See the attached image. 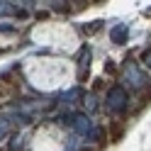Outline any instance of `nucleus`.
<instances>
[{"label": "nucleus", "mask_w": 151, "mask_h": 151, "mask_svg": "<svg viewBox=\"0 0 151 151\" xmlns=\"http://www.w3.org/2000/svg\"><path fill=\"white\" fill-rule=\"evenodd\" d=\"M22 83L24 81H22V71L20 68H10V71H5L3 76H0V93L5 95V100L20 95Z\"/></svg>", "instance_id": "obj_1"}, {"label": "nucleus", "mask_w": 151, "mask_h": 151, "mask_svg": "<svg viewBox=\"0 0 151 151\" xmlns=\"http://www.w3.org/2000/svg\"><path fill=\"white\" fill-rule=\"evenodd\" d=\"M127 132V122L124 119H115L107 124V134H110V144H119V139Z\"/></svg>", "instance_id": "obj_2"}, {"label": "nucleus", "mask_w": 151, "mask_h": 151, "mask_svg": "<svg viewBox=\"0 0 151 151\" xmlns=\"http://www.w3.org/2000/svg\"><path fill=\"white\" fill-rule=\"evenodd\" d=\"M105 146H110V134H107V124H100L95 129V149L102 151Z\"/></svg>", "instance_id": "obj_3"}, {"label": "nucleus", "mask_w": 151, "mask_h": 151, "mask_svg": "<svg viewBox=\"0 0 151 151\" xmlns=\"http://www.w3.org/2000/svg\"><path fill=\"white\" fill-rule=\"evenodd\" d=\"M93 90H105V81H102V78H98L95 83H93Z\"/></svg>", "instance_id": "obj_4"}, {"label": "nucleus", "mask_w": 151, "mask_h": 151, "mask_svg": "<svg viewBox=\"0 0 151 151\" xmlns=\"http://www.w3.org/2000/svg\"><path fill=\"white\" fill-rule=\"evenodd\" d=\"M78 151H98L95 146H83V149H78Z\"/></svg>", "instance_id": "obj_5"}, {"label": "nucleus", "mask_w": 151, "mask_h": 151, "mask_svg": "<svg viewBox=\"0 0 151 151\" xmlns=\"http://www.w3.org/2000/svg\"><path fill=\"white\" fill-rule=\"evenodd\" d=\"M0 151H5V146H0Z\"/></svg>", "instance_id": "obj_6"}]
</instances>
